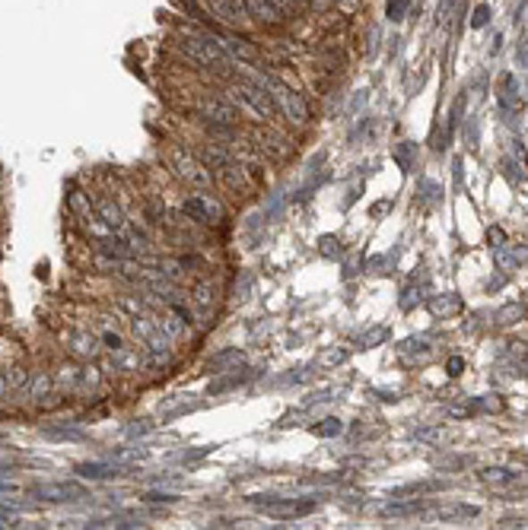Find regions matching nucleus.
<instances>
[{"label":"nucleus","mask_w":528,"mask_h":530,"mask_svg":"<svg viewBox=\"0 0 528 530\" xmlns=\"http://www.w3.org/2000/svg\"><path fill=\"white\" fill-rule=\"evenodd\" d=\"M220 89H223V96L239 108V114L251 118L255 124H277V121H284L280 118V108H277V102H274L271 89L258 80L255 71L233 73L229 80H223Z\"/></svg>","instance_id":"f257e3e1"},{"label":"nucleus","mask_w":528,"mask_h":530,"mask_svg":"<svg viewBox=\"0 0 528 530\" xmlns=\"http://www.w3.org/2000/svg\"><path fill=\"white\" fill-rule=\"evenodd\" d=\"M245 71H255L258 80H261V83L271 89L274 102H277V108H280V118H284L290 128L306 130L309 124H312V121H315L312 118V105H309V99L302 96L300 86L286 83V80H280L277 73H271V71H264V67H245Z\"/></svg>","instance_id":"f03ea898"},{"label":"nucleus","mask_w":528,"mask_h":530,"mask_svg":"<svg viewBox=\"0 0 528 530\" xmlns=\"http://www.w3.org/2000/svg\"><path fill=\"white\" fill-rule=\"evenodd\" d=\"M163 159L172 175L179 178L185 188H192V191H214V184H217L214 172L200 163L194 149L182 147V143H169V147L163 149Z\"/></svg>","instance_id":"7ed1b4c3"},{"label":"nucleus","mask_w":528,"mask_h":530,"mask_svg":"<svg viewBox=\"0 0 528 530\" xmlns=\"http://www.w3.org/2000/svg\"><path fill=\"white\" fill-rule=\"evenodd\" d=\"M245 13H249V22L258 29V32H264V36H277V32H286V29H293L296 22H293V16L286 13V10H280L274 0H243Z\"/></svg>","instance_id":"20e7f679"},{"label":"nucleus","mask_w":528,"mask_h":530,"mask_svg":"<svg viewBox=\"0 0 528 530\" xmlns=\"http://www.w3.org/2000/svg\"><path fill=\"white\" fill-rule=\"evenodd\" d=\"M182 213H185L188 220H192L194 226H200V229H214V226H220V223L226 220V210H223V204L208 191L188 194V198L182 200Z\"/></svg>","instance_id":"39448f33"},{"label":"nucleus","mask_w":528,"mask_h":530,"mask_svg":"<svg viewBox=\"0 0 528 530\" xmlns=\"http://www.w3.org/2000/svg\"><path fill=\"white\" fill-rule=\"evenodd\" d=\"M188 302H192L194 308V318L204 321V327L217 324V302H220V283L214 280V273L208 276H198L192 286H188Z\"/></svg>","instance_id":"423d86ee"},{"label":"nucleus","mask_w":528,"mask_h":530,"mask_svg":"<svg viewBox=\"0 0 528 530\" xmlns=\"http://www.w3.org/2000/svg\"><path fill=\"white\" fill-rule=\"evenodd\" d=\"M214 178L233 200H249L251 194H255V188H258V184L251 181L249 169H245V163L239 159V156H233L229 163H223L220 169L214 172Z\"/></svg>","instance_id":"0eeeda50"},{"label":"nucleus","mask_w":528,"mask_h":530,"mask_svg":"<svg viewBox=\"0 0 528 530\" xmlns=\"http://www.w3.org/2000/svg\"><path fill=\"white\" fill-rule=\"evenodd\" d=\"M255 509H261L268 517L274 521H296V517H306L315 511V499H277V495H251L249 499Z\"/></svg>","instance_id":"6e6552de"},{"label":"nucleus","mask_w":528,"mask_h":530,"mask_svg":"<svg viewBox=\"0 0 528 530\" xmlns=\"http://www.w3.org/2000/svg\"><path fill=\"white\" fill-rule=\"evenodd\" d=\"M57 340H61L64 353L77 362H96L102 353H106L99 337H96L93 331H86V327H64V331L57 333Z\"/></svg>","instance_id":"1a4fd4ad"},{"label":"nucleus","mask_w":528,"mask_h":530,"mask_svg":"<svg viewBox=\"0 0 528 530\" xmlns=\"http://www.w3.org/2000/svg\"><path fill=\"white\" fill-rule=\"evenodd\" d=\"M204 7H208V13L214 16L220 26L226 29H236V32H249L251 22H249V13H245L243 0H200Z\"/></svg>","instance_id":"9d476101"},{"label":"nucleus","mask_w":528,"mask_h":530,"mask_svg":"<svg viewBox=\"0 0 528 530\" xmlns=\"http://www.w3.org/2000/svg\"><path fill=\"white\" fill-rule=\"evenodd\" d=\"M93 216L102 223V226H108L112 232H122L124 226H128V213H124V206L118 204V198H112L108 191H96L93 194Z\"/></svg>","instance_id":"9b49d317"},{"label":"nucleus","mask_w":528,"mask_h":530,"mask_svg":"<svg viewBox=\"0 0 528 530\" xmlns=\"http://www.w3.org/2000/svg\"><path fill=\"white\" fill-rule=\"evenodd\" d=\"M80 372H83V362L71 359V356H64V359H57L55 366H51V378H55V391L57 394H80Z\"/></svg>","instance_id":"f8f14e48"},{"label":"nucleus","mask_w":528,"mask_h":530,"mask_svg":"<svg viewBox=\"0 0 528 530\" xmlns=\"http://www.w3.org/2000/svg\"><path fill=\"white\" fill-rule=\"evenodd\" d=\"M32 499H45V502H77V499H89L83 486L77 483H45V486H32Z\"/></svg>","instance_id":"ddd939ff"},{"label":"nucleus","mask_w":528,"mask_h":530,"mask_svg":"<svg viewBox=\"0 0 528 530\" xmlns=\"http://www.w3.org/2000/svg\"><path fill=\"white\" fill-rule=\"evenodd\" d=\"M169 4L179 10V16H185V20H192V22H200V26L210 29L217 38L223 36V29H226V26H220V22H217L214 16L208 13V7H204L200 0H169Z\"/></svg>","instance_id":"4468645a"},{"label":"nucleus","mask_w":528,"mask_h":530,"mask_svg":"<svg viewBox=\"0 0 528 530\" xmlns=\"http://www.w3.org/2000/svg\"><path fill=\"white\" fill-rule=\"evenodd\" d=\"M481 483L490 486L493 492H513L522 483V474L513 470V467H484V470H481Z\"/></svg>","instance_id":"2eb2a0df"},{"label":"nucleus","mask_w":528,"mask_h":530,"mask_svg":"<svg viewBox=\"0 0 528 530\" xmlns=\"http://www.w3.org/2000/svg\"><path fill=\"white\" fill-rule=\"evenodd\" d=\"M32 407H38L42 400H48L55 394V378H51V368H32V378H29L26 391H20Z\"/></svg>","instance_id":"dca6fc26"},{"label":"nucleus","mask_w":528,"mask_h":530,"mask_svg":"<svg viewBox=\"0 0 528 530\" xmlns=\"http://www.w3.org/2000/svg\"><path fill=\"white\" fill-rule=\"evenodd\" d=\"M64 204H67V213H71L73 220L83 223V226L93 220V194H86L83 188H77V184H71Z\"/></svg>","instance_id":"f3484780"},{"label":"nucleus","mask_w":528,"mask_h":530,"mask_svg":"<svg viewBox=\"0 0 528 530\" xmlns=\"http://www.w3.org/2000/svg\"><path fill=\"white\" fill-rule=\"evenodd\" d=\"M128 331L137 343H147V340L159 333V311H141V315H134L128 321Z\"/></svg>","instance_id":"a211bd4d"},{"label":"nucleus","mask_w":528,"mask_h":530,"mask_svg":"<svg viewBox=\"0 0 528 530\" xmlns=\"http://www.w3.org/2000/svg\"><path fill=\"white\" fill-rule=\"evenodd\" d=\"M188 327H192V321L182 318L175 308H163L159 311V331L166 333V337L172 340V343H179V340L188 337Z\"/></svg>","instance_id":"6ab92c4d"},{"label":"nucleus","mask_w":528,"mask_h":530,"mask_svg":"<svg viewBox=\"0 0 528 530\" xmlns=\"http://www.w3.org/2000/svg\"><path fill=\"white\" fill-rule=\"evenodd\" d=\"M122 474L118 464H108V460H86V464H77V476L83 480H115Z\"/></svg>","instance_id":"aec40b11"},{"label":"nucleus","mask_w":528,"mask_h":530,"mask_svg":"<svg viewBox=\"0 0 528 530\" xmlns=\"http://www.w3.org/2000/svg\"><path fill=\"white\" fill-rule=\"evenodd\" d=\"M462 308H464V302H462V296H456V292L430 299V315H433V318H456Z\"/></svg>","instance_id":"412c9836"},{"label":"nucleus","mask_w":528,"mask_h":530,"mask_svg":"<svg viewBox=\"0 0 528 530\" xmlns=\"http://www.w3.org/2000/svg\"><path fill=\"white\" fill-rule=\"evenodd\" d=\"M194 407H198V400H192V394H172V397H166V400L159 403V416L175 419V416H182V413L194 410Z\"/></svg>","instance_id":"4be33fe9"},{"label":"nucleus","mask_w":528,"mask_h":530,"mask_svg":"<svg viewBox=\"0 0 528 530\" xmlns=\"http://www.w3.org/2000/svg\"><path fill=\"white\" fill-rule=\"evenodd\" d=\"M239 366H243V353H239V349H223V353H217L208 359V368L217 372V375H223V372H236Z\"/></svg>","instance_id":"5701e85b"},{"label":"nucleus","mask_w":528,"mask_h":530,"mask_svg":"<svg viewBox=\"0 0 528 530\" xmlns=\"http://www.w3.org/2000/svg\"><path fill=\"white\" fill-rule=\"evenodd\" d=\"M106 368L96 366V362H83V372H80V391H99L106 384Z\"/></svg>","instance_id":"b1692460"},{"label":"nucleus","mask_w":528,"mask_h":530,"mask_svg":"<svg viewBox=\"0 0 528 530\" xmlns=\"http://www.w3.org/2000/svg\"><path fill=\"white\" fill-rule=\"evenodd\" d=\"M7 378H10V391L13 394H20V391H26V384H29V378H32V368L26 366V362H10L7 366Z\"/></svg>","instance_id":"393cba45"},{"label":"nucleus","mask_w":528,"mask_h":530,"mask_svg":"<svg viewBox=\"0 0 528 530\" xmlns=\"http://www.w3.org/2000/svg\"><path fill=\"white\" fill-rule=\"evenodd\" d=\"M522 318H525V305L509 302V305H503L497 315H493V324H497V327H513V324H519Z\"/></svg>","instance_id":"a878e982"},{"label":"nucleus","mask_w":528,"mask_h":530,"mask_svg":"<svg viewBox=\"0 0 528 530\" xmlns=\"http://www.w3.org/2000/svg\"><path fill=\"white\" fill-rule=\"evenodd\" d=\"M388 337H392V331H388L386 324H376V327H370L366 333H360V337H357V349H376V347H382Z\"/></svg>","instance_id":"bb28decb"},{"label":"nucleus","mask_w":528,"mask_h":530,"mask_svg":"<svg viewBox=\"0 0 528 530\" xmlns=\"http://www.w3.org/2000/svg\"><path fill=\"white\" fill-rule=\"evenodd\" d=\"M392 156H395V163L401 165V172H411L414 169V163H417V143H398V147L392 149Z\"/></svg>","instance_id":"cd10ccee"},{"label":"nucleus","mask_w":528,"mask_h":530,"mask_svg":"<svg viewBox=\"0 0 528 530\" xmlns=\"http://www.w3.org/2000/svg\"><path fill=\"white\" fill-rule=\"evenodd\" d=\"M522 257H525V255H519V251H509L507 245H497V248H493V261H497V267H500V270H507V273H509V270L519 267Z\"/></svg>","instance_id":"c85d7f7f"},{"label":"nucleus","mask_w":528,"mask_h":530,"mask_svg":"<svg viewBox=\"0 0 528 530\" xmlns=\"http://www.w3.org/2000/svg\"><path fill=\"white\" fill-rule=\"evenodd\" d=\"M319 255L328 257V261H335V257L344 255V241L337 239V235H321V239H319Z\"/></svg>","instance_id":"c756f323"},{"label":"nucleus","mask_w":528,"mask_h":530,"mask_svg":"<svg viewBox=\"0 0 528 530\" xmlns=\"http://www.w3.org/2000/svg\"><path fill=\"white\" fill-rule=\"evenodd\" d=\"M398 349H401V356L414 353L417 359H427V356H430V340L427 337H411V340H405Z\"/></svg>","instance_id":"7c9ffc66"},{"label":"nucleus","mask_w":528,"mask_h":530,"mask_svg":"<svg viewBox=\"0 0 528 530\" xmlns=\"http://www.w3.org/2000/svg\"><path fill=\"white\" fill-rule=\"evenodd\" d=\"M474 413H500L503 410V400L497 394H487V397H478V400L472 403Z\"/></svg>","instance_id":"2f4dec72"},{"label":"nucleus","mask_w":528,"mask_h":530,"mask_svg":"<svg viewBox=\"0 0 528 530\" xmlns=\"http://www.w3.org/2000/svg\"><path fill=\"white\" fill-rule=\"evenodd\" d=\"M223 382H217V384H210V394H223V391H233V388H239V384H245L251 375H229V372H223Z\"/></svg>","instance_id":"473e14b6"},{"label":"nucleus","mask_w":528,"mask_h":530,"mask_svg":"<svg viewBox=\"0 0 528 530\" xmlns=\"http://www.w3.org/2000/svg\"><path fill=\"white\" fill-rule=\"evenodd\" d=\"M45 435H48V439H61V442H83L86 439L80 429H67V425H61V429H45Z\"/></svg>","instance_id":"72a5a7b5"},{"label":"nucleus","mask_w":528,"mask_h":530,"mask_svg":"<svg viewBox=\"0 0 528 530\" xmlns=\"http://www.w3.org/2000/svg\"><path fill=\"white\" fill-rule=\"evenodd\" d=\"M141 499H143V502H157V505H175V502H179V495H175V492H159V489L143 492Z\"/></svg>","instance_id":"f704fd0d"},{"label":"nucleus","mask_w":528,"mask_h":530,"mask_svg":"<svg viewBox=\"0 0 528 530\" xmlns=\"http://www.w3.org/2000/svg\"><path fill=\"white\" fill-rule=\"evenodd\" d=\"M423 509H427V505H423V502H417V499H414V502H407V505H388V509H386V515H395V517H401V515H417V511H423Z\"/></svg>","instance_id":"c9c22d12"},{"label":"nucleus","mask_w":528,"mask_h":530,"mask_svg":"<svg viewBox=\"0 0 528 530\" xmlns=\"http://www.w3.org/2000/svg\"><path fill=\"white\" fill-rule=\"evenodd\" d=\"M478 509L472 505H449V509H439V517H474Z\"/></svg>","instance_id":"e433bc0d"},{"label":"nucleus","mask_w":528,"mask_h":530,"mask_svg":"<svg viewBox=\"0 0 528 530\" xmlns=\"http://www.w3.org/2000/svg\"><path fill=\"white\" fill-rule=\"evenodd\" d=\"M341 419H325V423L315 425V435H325V439H331V435H341Z\"/></svg>","instance_id":"4c0bfd02"},{"label":"nucleus","mask_w":528,"mask_h":530,"mask_svg":"<svg viewBox=\"0 0 528 530\" xmlns=\"http://www.w3.org/2000/svg\"><path fill=\"white\" fill-rule=\"evenodd\" d=\"M147 451L143 448H122V451H115V460H122V464H131V460H143Z\"/></svg>","instance_id":"58836bf2"},{"label":"nucleus","mask_w":528,"mask_h":530,"mask_svg":"<svg viewBox=\"0 0 528 530\" xmlns=\"http://www.w3.org/2000/svg\"><path fill=\"white\" fill-rule=\"evenodd\" d=\"M344 359H347V349H341V347H337V349H328V353L321 356V366H325V368H331V366H341Z\"/></svg>","instance_id":"ea45409f"},{"label":"nucleus","mask_w":528,"mask_h":530,"mask_svg":"<svg viewBox=\"0 0 528 530\" xmlns=\"http://www.w3.org/2000/svg\"><path fill=\"white\" fill-rule=\"evenodd\" d=\"M407 13V0H388V20L392 22H401Z\"/></svg>","instance_id":"a19ab883"},{"label":"nucleus","mask_w":528,"mask_h":530,"mask_svg":"<svg viewBox=\"0 0 528 530\" xmlns=\"http://www.w3.org/2000/svg\"><path fill=\"white\" fill-rule=\"evenodd\" d=\"M487 22H490V7H487V4H478V7H474V16H472V26L481 29V26H487Z\"/></svg>","instance_id":"79ce46f5"},{"label":"nucleus","mask_w":528,"mask_h":530,"mask_svg":"<svg viewBox=\"0 0 528 530\" xmlns=\"http://www.w3.org/2000/svg\"><path fill=\"white\" fill-rule=\"evenodd\" d=\"M421 198L423 200H436V198H439V184H436V181H421Z\"/></svg>","instance_id":"37998d69"},{"label":"nucleus","mask_w":528,"mask_h":530,"mask_svg":"<svg viewBox=\"0 0 528 530\" xmlns=\"http://www.w3.org/2000/svg\"><path fill=\"white\" fill-rule=\"evenodd\" d=\"M300 4H306L309 13H325V10H331V0H300Z\"/></svg>","instance_id":"c03bdc74"},{"label":"nucleus","mask_w":528,"mask_h":530,"mask_svg":"<svg viewBox=\"0 0 528 530\" xmlns=\"http://www.w3.org/2000/svg\"><path fill=\"white\" fill-rule=\"evenodd\" d=\"M376 48H379V29L372 26V29H370V42H366L363 55H366V57H372V55H376Z\"/></svg>","instance_id":"a18cd8bd"},{"label":"nucleus","mask_w":528,"mask_h":530,"mask_svg":"<svg viewBox=\"0 0 528 530\" xmlns=\"http://www.w3.org/2000/svg\"><path fill=\"white\" fill-rule=\"evenodd\" d=\"M446 368H449V375H452V378L462 375V372H464V359H462V356H452L449 366H446Z\"/></svg>","instance_id":"49530a36"},{"label":"nucleus","mask_w":528,"mask_h":530,"mask_svg":"<svg viewBox=\"0 0 528 530\" xmlns=\"http://www.w3.org/2000/svg\"><path fill=\"white\" fill-rule=\"evenodd\" d=\"M388 210H392V200H379V204H372L370 213L379 220V216H382V213H388Z\"/></svg>","instance_id":"de8ad7c7"},{"label":"nucleus","mask_w":528,"mask_h":530,"mask_svg":"<svg viewBox=\"0 0 528 530\" xmlns=\"http://www.w3.org/2000/svg\"><path fill=\"white\" fill-rule=\"evenodd\" d=\"M210 448H198V451H185L182 454V460H198V458H204V454H208Z\"/></svg>","instance_id":"09e8293b"},{"label":"nucleus","mask_w":528,"mask_h":530,"mask_svg":"<svg viewBox=\"0 0 528 530\" xmlns=\"http://www.w3.org/2000/svg\"><path fill=\"white\" fill-rule=\"evenodd\" d=\"M150 432V425H128V435L134 439V435H147Z\"/></svg>","instance_id":"8fccbe9b"},{"label":"nucleus","mask_w":528,"mask_h":530,"mask_svg":"<svg viewBox=\"0 0 528 530\" xmlns=\"http://www.w3.org/2000/svg\"><path fill=\"white\" fill-rule=\"evenodd\" d=\"M490 241H503V232H500V229H490Z\"/></svg>","instance_id":"3c124183"}]
</instances>
